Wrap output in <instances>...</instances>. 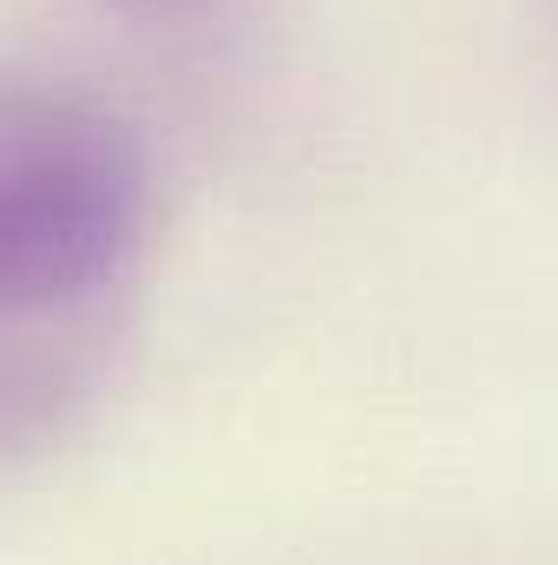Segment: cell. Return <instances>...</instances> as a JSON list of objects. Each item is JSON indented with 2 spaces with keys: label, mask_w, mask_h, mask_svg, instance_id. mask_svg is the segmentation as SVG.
<instances>
[{
  "label": "cell",
  "mask_w": 558,
  "mask_h": 565,
  "mask_svg": "<svg viewBox=\"0 0 558 565\" xmlns=\"http://www.w3.org/2000/svg\"><path fill=\"white\" fill-rule=\"evenodd\" d=\"M151 237V158L139 132L66 79L7 73L0 86V335L7 440L40 395H66L86 342L132 289Z\"/></svg>",
  "instance_id": "obj_1"
},
{
  "label": "cell",
  "mask_w": 558,
  "mask_h": 565,
  "mask_svg": "<svg viewBox=\"0 0 558 565\" xmlns=\"http://www.w3.org/2000/svg\"><path fill=\"white\" fill-rule=\"evenodd\" d=\"M93 7H106V13H119L132 26H204L230 0H93Z\"/></svg>",
  "instance_id": "obj_2"
}]
</instances>
